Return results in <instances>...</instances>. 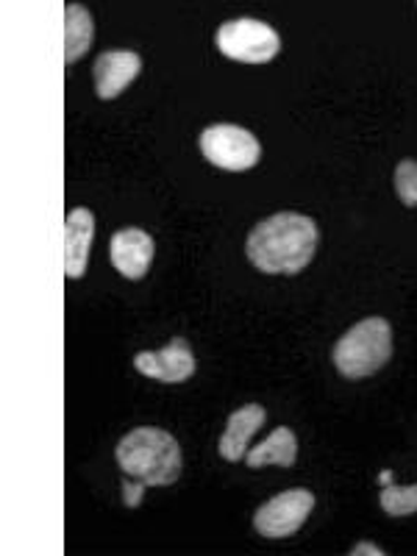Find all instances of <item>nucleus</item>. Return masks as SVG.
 Masks as SVG:
<instances>
[{"label":"nucleus","mask_w":417,"mask_h":556,"mask_svg":"<svg viewBox=\"0 0 417 556\" xmlns=\"http://www.w3.org/2000/svg\"><path fill=\"white\" fill-rule=\"evenodd\" d=\"M392 356V329L384 317H365L334 345V367L345 379L379 374Z\"/></svg>","instance_id":"7ed1b4c3"},{"label":"nucleus","mask_w":417,"mask_h":556,"mask_svg":"<svg viewBox=\"0 0 417 556\" xmlns=\"http://www.w3.org/2000/svg\"><path fill=\"white\" fill-rule=\"evenodd\" d=\"M96 240V217L84 206L70 208L64 217V273L67 278H84L89 265V251Z\"/></svg>","instance_id":"1a4fd4ad"},{"label":"nucleus","mask_w":417,"mask_h":556,"mask_svg":"<svg viewBox=\"0 0 417 556\" xmlns=\"http://www.w3.org/2000/svg\"><path fill=\"white\" fill-rule=\"evenodd\" d=\"M387 484H392V470H384V473H381V486Z\"/></svg>","instance_id":"f3484780"},{"label":"nucleus","mask_w":417,"mask_h":556,"mask_svg":"<svg viewBox=\"0 0 417 556\" xmlns=\"http://www.w3.org/2000/svg\"><path fill=\"white\" fill-rule=\"evenodd\" d=\"M298 459V440L295 431L287 429V426H278L265 443H260L256 448H251L245 454L248 468L260 470L265 465H278V468H292Z\"/></svg>","instance_id":"f8f14e48"},{"label":"nucleus","mask_w":417,"mask_h":556,"mask_svg":"<svg viewBox=\"0 0 417 556\" xmlns=\"http://www.w3.org/2000/svg\"><path fill=\"white\" fill-rule=\"evenodd\" d=\"M351 556H384V551L376 543H359L356 548H351Z\"/></svg>","instance_id":"dca6fc26"},{"label":"nucleus","mask_w":417,"mask_h":556,"mask_svg":"<svg viewBox=\"0 0 417 556\" xmlns=\"http://www.w3.org/2000/svg\"><path fill=\"white\" fill-rule=\"evenodd\" d=\"M312 509H315V495L304 490V486H295V490L278 493L276 498L260 506L256 515H253V529L260 531L262 538L270 540L290 538V534H295L306 523Z\"/></svg>","instance_id":"423d86ee"},{"label":"nucleus","mask_w":417,"mask_h":556,"mask_svg":"<svg viewBox=\"0 0 417 556\" xmlns=\"http://www.w3.org/2000/svg\"><path fill=\"white\" fill-rule=\"evenodd\" d=\"M92 39H96V23L89 9L67 3L64 7V62L76 64L92 48Z\"/></svg>","instance_id":"ddd939ff"},{"label":"nucleus","mask_w":417,"mask_h":556,"mask_svg":"<svg viewBox=\"0 0 417 556\" xmlns=\"http://www.w3.org/2000/svg\"><path fill=\"white\" fill-rule=\"evenodd\" d=\"M134 367L148 379H156L162 384H181V381L195 376V354L184 340H173L162 351H142L134 356Z\"/></svg>","instance_id":"0eeeda50"},{"label":"nucleus","mask_w":417,"mask_h":556,"mask_svg":"<svg viewBox=\"0 0 417 556\" xmlns=\"http://www.w3.org/2000/svg\"><path fill=\"white\" fill-rule=\"evenodd\" d=\"M153 253H156V245L142 228H121L109 242V260H112L114 270L131 281L146 278L153 265Z\"/></svg>","instance_id":"6e6552de"},{"label":"nucleus","mask_w":417,"mask_h":556,"mask_svg":"<svg viewBox=\"0 0 417 556\" xmlns=\"http://www.w3.org/2000/svg\"><path fill=\"white\" fill-rule=\"evenodd\" d=\"M142 70V59L134 51H106L96 59L92 76H96V92L101 101H114L123 89L131 87L134 78Z\"/></svg>","instance_id":"9d476101"},{"label":"nucleus","mask_w":417,"mask_h":556,"mask_svg":"<svg viewBox=\"0 0 417 556\" xmlns=\"http://www.w3.org/2000/svg\"><path fill=\"white\" fill-rule=\"evenodd\" d=\"M265 420H267V412H265V406H260V404H248V406H242V409L231 412V417H228V424H226V431H223V437H220V445H217V451H220L223 459L226 462L245 459L248 443H251V437L256 434L262 426H265Z\"/></svg>","instance_id":"9b49d317"},{"label":"nucleus","mask_w":417,"mask_h":556,"mask_svg":"<svg viewBox=\"0 0 417 556\" xmlns=\"http://www.w3.org/2000/svg\"><path fill=\"white\" fill-rule=\"evenodd\" d=\"M379 504L390 518H409L417 513V484L401 486V484H387L381 486Z\"/></svg>","instance_id":"4468645a"},{"label":"nucleus","mask_w":417,"mask_h":556,"mask_svg":"<svg viewBox=\"0 0 417 556\" xmlns=\"http://www.w3.org/2000/svg\"><path fill=\"white\" fill-rule=\"evenodd\" d=\"M201 151L203 156L215 167L228 173H245L260 165L262 146L260 139L253 137L248 128L240 126H208L201 134Z\"/></svg>","instance_id":"39448f33"},{"label":"nucleus","mask_w":417,"mask_h":556,"mask_svg":"<svg viewBox=\"0 0 417 556\" xmlns=\"http://www.w3.org/2000/svg\"><path fill=\"white\" fill-rule=\"evenodd\" d=\"M117 465L126 473L123 498L126 506L142 501L146 486H170L181 476V445L176 437L156 426H139L117 443Z\"/></svg>","instance_id":"f257e3e1"},{"label":"nucleus","mask_w":417,"mask_h":556,"mask_svg":"<svg viewBox=\"0 0 417 556\" xmlns=\"http://www.w3.org/2000/svg\"><path fill=\"white\" fill-rule=\"evenodd\" d=\"M217 51L231 62L242 64H267L281 51V37L276 28L253 17L228 20L217 28Z\"/></svg>","instance_id":"20e7f679"},{"label":"nucleus","mask_w":417,"mask_h":556,"mask_svg":"<svg viewBox=\"0 0 417 556\" xmlns=\"http://www.w3.org/2000/svg\"><path fill=\"white\" fill-rule=\"evenodd\" d=\"M248 260L267 276H298L317 251V226L312 217L278 212L248 235Z\"/></svg>","instance_id":"f03ea898"},{"label":"nucleus","mask_w":417,"mask_h":556,"mask_svg":"<svg viewBox=\"0 0 417 556\" xmlns=\"http://www.w3.org/2000/svg\"><path fill=\"white\" fill-rule=\"evenodd\" d=\"M395 192L406 206H417V162L415 159H404L395 167Z\"/></svg>","instance_id":"2eb2a0df"}]
</instances>
